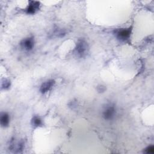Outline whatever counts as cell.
Here are the masks:
<instances>
[{
	"instance_id": "cell-3",
	"label": "cell",
	"mask_w": 154,
	"mask_h": 154,
	"mask_svg": "<svg viewBox=\"0 0 154 154\" xmlns=\"http://www.w3.org/2000/svg\"><path fill=\"white\" fill-rule=\"evenodd\" d=\"M20 46L26 51H31L34 46V40L32 37L25 38L20 42Z\"/></svg>"
},
{
	"instance_id": "cell-9",
	"label": "cell",
	"mask_w": 154,
	"mask_h": 154,
	"mask_svg": "<svg viewBox=\"0 0 154 154\" xmlns=\"http://www.w3.org/2000/svg\"><path fill=\"white\" fill-rule=\"evenodd\" d=\"M145 152L147 153H154V147L153 146H150L146 149Z\"/></svg>"
},
{
	"instance_id": "cell-1",
	"label": "cell",
	"mask_w": 154,
	"mask_h": 154,
	"mask_svg": "<svg viewBox=\"0 0 154 154\" xmlns=\"http://www.w3.org/2000/svg\"><path fill=\"white\" fill-rule=\"evenodd\" d=\"M88 46L87 43L83 39L78 40L76 43V52L78 56L84 57L88 52Z\"/></svg>"
},
{
	"instance_id": "cell-6",
	"label": "cell",
	"mask_w": 154,
	"mask_h": 154,
	"mask_svg": "<svg viewBox=\"0 0 154 154\" xmlns=\"http://www.w3.org/2000/svg\"><path fill=\"white\" fill-rule=\"evenodd\" d=\"M55 81L54 79H49L44 82L40 88V91L42 93H45L49 91L55 85Z\"/></svg>"
},
{
	"instance_id": "cell-4",
	"label": "cell",
	"mask_w": 154,
	"mask_h": 154,
	"mask_svg": "<svg viewBox=\"0 0 154 154\" xmlns=\"http://www.w3.org/2000/svg\"><path fill=\"white\" fill-rule=\"evenodd\" d=\"M131 29L130 28H123L118 30L116 32L117 37L121 40H126L130 37Z\"/></svg>"
},
{
	"instance_id": "cell-7",
	"label": "cell",
	"mask_w": 154,
	"mask_h": 154,
	"mask_svg": "<svg viewBox=\"0 0 154 154\" xmlns=\"http://www.w3.org/2000/svg\"><path fill=\"white\" fill-rule=\"evenodd\" d=\"M10 122V117L7 113L4 112L1 116V125L3 127L7 126Z\"/></svg>"
},
{
	"instance_id": "cell-10",
	"label": "cell",
	"mask_w": 154,
	"mask_h": 154,
	"mask_svg": "<svg viewBox=\"0 0 154 154\" xmlns=\"http://www.w3.org/2000/svg\"><path fill=\"white\" fill-rule=\"evenodd\" d=\"M10 85V82L7 79H5L4 81H2V87H4V88H8L9 87Z\"/></svg>"
},
{
	"instance_id": "cell-11",
	"label": "cell",
	"mask_w": 154,
	"mask_h": 154,
	"mask_svg": "<svg viewBox=\"0 0 154 154\" xmlns=\"http://www.w3.org/2000/svg\"><path fill=\"white\" fill-rule=\"evenodd\" d=\"M105 90H106V88H105L104 86H103V85L99 86V87H98V89H97V90H98L99 92H103Z\"/></svg>"
},
{
	"instance_id": "cell-5",
	"label": "cell",
	"mask_w": 154,
	"mask_h": 154,
	"mask_svg": "<svg viewBox=\"0 0 154 154\" xmlns=\"http://www.w3.org/2000/svg\"><path fill=\"white\" fill-rule=\"evenodd\" d=\"M40 7V3L37 1H31L29 2V5L26 9V13L27 14H34Z\"/></svg>"
},
{
	"instance_id": "cell-8",
	"label": "cell",
	"mask_w": 154,
	"mask_h": 154,
	"mask_svg": "<svg viewBox=\"0 0 154 154\" xmlns=\"http://www.w3.org/2000/svg\"><path fill=\"white\" fill-rule=\"evenodd\" d=\"M31 124L34 127H38L42 125V120L37 116H34L31 120Z\"/></svg>"
},
{
	"instance_id": "cell-2",
	"label": "cell",
	"mask_w": 154,
	"mask_h": 154,
	"mask_svg": "<svg viewBox=\"0 0 154 154\" xmlns=\"http://www.w3.org/2000/svg\"><path fill=\"white\" fill-rule=\"evenodd\" d=\"M116 112V108L114 105H107L103 109L102 115L105 120H111L115 116Z\"/></svg>"
}]
</instances>
